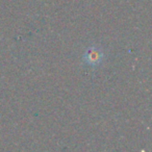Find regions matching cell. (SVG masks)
Returning a JSON list of instances; mask_svg holds the SVG:
<instances>
[{"label": "cell", "mask_w": 152, "mask_h": 152, "mask_svg": "<svg viewBox=\"0 0 152 152\" xmlns=\"http://www.w3.org/2000/svg\"><path fill=\"white\" fill-rule=\"evenodd\" d=\"M86 58L90 64H97L101 59V55L98 51H89Z\"/></svg>", "instance_id": "cell-1"}]
</instances>
